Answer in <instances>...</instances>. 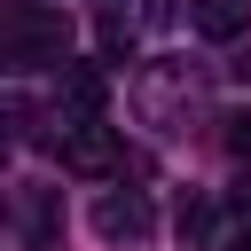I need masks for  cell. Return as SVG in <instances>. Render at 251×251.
<instances>
[{
  "label": "cell",
  "mask_w": 251,
  "mask_h": 251,
  "mask_svg": "<svg viewBox=\"0 0 251 251\" xmlns=\"http://www.w3.org/2000/svg\"><path fill=\"white\" fill-rule=\"evenodd\" d=\"M0 55H16V63H63L71 55V24L55 8H8L0 16Z\"/></svg>",
  "instance_id": "obj_1"
},
{
  "label": "cell",
  "mask_w": 251,
  "mask_h": 251,
  "mask_svg": "<svg viewBox=\"0 0 251 251\" xmlns=\"http://www.w3.org/2000/svg\"><path fill=\"white\" fill-rule=\"evenodd\" d=\"M55 157H63L71 173H118V133H110L102 118H78V126H63Z\"/></svg>",
  "instance_id": "obj_2"
},
{
  "label": "cell",
  "mask_w": 251,
  "mask_h": 251,
  "mask_svg": "<svg viewBox=\"0 0 251 251\" xmlns=\"http://www.w3.org/2000/svg\"><path fill=\"white\" fill-rule=\"evenodd\" d=\"M149 227H157V212L141 196H102L94 204V235H110V243H141Z\"/></svg>",
  "instance_id": "obj_3"
},
{
  "label": "cell",
  "mask_w": 251,
  "mask_h": 251,
  "mask_svg": "<svg viewBox=\"0 0 251 251\" xmlns=\"http://www.w3.org/2000/svg\"><path fill=\"white\" fill-rule=\"evenodd\" d=\"M63 94H71V110H78V118H102V102H110L102 63H71V55H63Z\"/></svg>",
  "instance_id": "obj_4"
},
{
  "label": "cell",
  "mask_w": 251,
  "mask_h": 251,
  "mask_svg": "<svg viewBox=\"0 0 251 251\" xmlns=\"http://www.w3.org/2000/svg\"><path fill=\"white\" fill-rule=\"evenodd\" d=\"M188 16H196V31H204V39H235V31L251 24V0H196Z\"/></svg>",
  "instance_id": "obj_5"
},
{
  "label": "cell",
  "mask_w": 251,
  "mask_h": 251,
  "mask_svg": "<svg viewBox=\"0 0 251 251\" xmlns=\"http://www.w3.org/2000/svg\"><path fill=\"white\" fill-rule=\"evenodd\" d=\"M204 227H212V212H204V204H180V235H188V243H196V235H204Z\"/></svg>",
  "instance_id": "obj_6"
},
{
  "label": "cell",
  "mask_w": 251,
  "mask_h": 251,
  "mask_svg": "<svg viewBox=\"0 0 251 251\" xmlns=\"http://www.w3.org/2000/svg\"><path fill=\"white\" fill-rule=\"evenodd\" d=\"M227 149H235V157H251V118H227Z\"/></svg>",
  "instance_id": "obj_7"
},
{
  "label": "cell",
  "mask_w": 251,
  "mask_h": 251,
  "mask_svg": "<svg viewBox=\"0 0 251 251\" xmlns=\"http://www.w3.org/2000/svg\"><path fill=\"white\" fill-rule=\"evenodd\" d=\"M220 251H251V227H235V235H227V243H220Z\"/></svg>",
  "instance_id": "obj_8"
},
{
  "label": "cell",
  "mask_w": 251,
  "mask_h": 251,
  "mask_svg": "<svg viewBox=\"0 0 251 251\" xmlns=\"http://www.w3.org/2000/svg\"><path fill=\"white\" fill-rule=\"evenodd\" d=\"M235 212H251V180H243V188H235Z\"/></svg>",
  "instance_id": "obj_9"
},
{
  "label": "cell",
  "mask_w": 251,
  "mask_h": 251,
  "mask_svg": "<svg viewBox=\"0 0 251 251\" xmlns=\"http://www.w3.org/2000/svg\"><path fill=\"white\" fill-rule=\"evenodd\" d=\"M0 165H8V133H0Z\"/></svg>",
  "instance_id": "obj_10"
}]
</instances>
